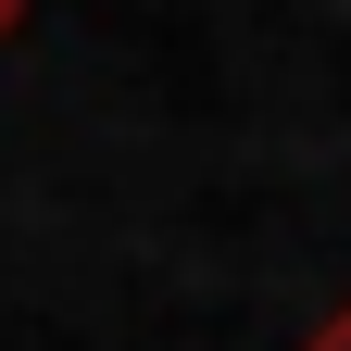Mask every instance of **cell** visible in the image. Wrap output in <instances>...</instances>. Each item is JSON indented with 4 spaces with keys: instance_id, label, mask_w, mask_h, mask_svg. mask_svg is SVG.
Masks as SVG:
<instances>
[{
    "instance_id": "6da1fadb",
    "label": "cell",
    "mask_w": 351,
    "mask_h": 351,
    "mask_svg": "<svg viewBox=\"0 0 351 351\" xmlns=\"http://www.w3.org/2000/svg\"><path fill=\"white\" fill-rule=\"evenodd\" d=\"M301 351H351V301H339V314H326L314 339H301Z\"/></svg>"
},
{
    "instance_id": "7a4b0ae2",
    "label": "cell",
    "mask_w": 351,
    "mask_h": 351,
    "mask_svg": "<svg viewBox=\"0 0 351 351\" xmlns=\"http://www.w3.org/2000/svg\"><path fill=\"white\" fill-rule=\"evenodd\" d=\"M13 38H25V0H0V51H13Z\"/></svg>"
}]
</instances>
